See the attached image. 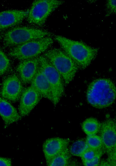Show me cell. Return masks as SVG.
Segmentation results:
<instances>
[{
  "mask_svg": "<svg viewBox=\"0 0 116 166\" xmlns=\"http://www.w3.org/2000/svg\"><path fill=\"white\" fill-rule=\"evenodd\" d=\"M54 38L79 69L83 70L86 68L97 55L98 48L89 46L82 42L60 35L55 36Z\"/></svg>",
  "mask_w": 116,
  "mask_h": 166,
  "instance_id": "obj_1",
  "label": "cell"
},
{
  "mask_svg": "<svg viewBox=\"0 0 116 166\" xmlns=\"http://www.w3.org/2000/svg\"><path fill=\"white\" fill-rule=\"evenodd\" d=\"M116 87L110 79L100 78L93 81L87 89V101L93 107L103 109L111 105L116 98Z\"/></svg>",
  "mask_w": 116,
  "mask_h": 166,
  "instance_id": "obj_2",
  "label": "cell"
},
{
  "mask_svg": "<svg viewBox=\"0 0 116 166\" xmlns=\"http://www.w3.org/2000/svg\"><path fill=\"white\" fill-rule=\"evenodd\" d=\"M43 55L60 75L64 86L73 80L79 69L73 61L62 49L54 48L46 50Z\"/></svg>",
  "mask_w": 116,
  "mask_h": 166,
  "instance_id": "obj_3",
  "label": "cell"
},
{
  "mask_svg": "<svg viewBox=\"0 0 116 166\" xmlns=\"http://www.w3.org/2000/svg\"><path fill=\"white\" fill-rule=\"evenodd\" d=\"M52 33L46 30L27 26L15 27L6 32L2 41L6 47H15L28 42L46 37Z\"/></svg>",
  "mask_w": 116,
  "mask_h": 166,
  "instance_id": "obj_4",
  "label": "cell"
},
{
  "mask_svg": "<svg viewBox=\"0 0 116 166\" xmlns=\"http://www.w3.org/2000/svg\"><path fill=\"white\" fill-rule=\"evenodd\" d=\"M51 37H46L32 40L13 47L8 54L16 59L22 61L38 56L52 44Z\"/></svg>",
  "mask_w": 116,
  "mask_h": 166,
  "instance_id": "obj_5",
  "label": "cell"
},
{
  "mask_svg": "<svg viewBox=\"0 0 116 166\" xmlns=\"http://www.w3.org/2000/svg\"><path fill=\"white\" fill-rule=\"evenodd\" d=\"M64 2L62 0H35L29 10L26 20L30 24L42 27L50 14Z\"/></svg>",
  "mask_w": 116,
  "mask_h": 166,
  "instance_id": "obj_6",
  "label": "cell"
},
{
  "mask_svg": "<svg viewBox=\"0 0 116 166\" xmlns=\"http://www.w3.org/2000/svg\"><path fill=\"white\" fill-rule=\"evenodd\" d=\"M40 65L50 86L52 101L55 106L64 93V85L59 73L43 55L39 56Z\"/></svg>",
  "mask_w": 116,
  "mask_h": 166,
  "instance_id": "obj_7",
  "label": "cell"
},
{
  "mask_svg": "<svg viewBox=\"0 0 116 166\" xmlns=\"http://www.w3.org/2000/svg\"><path fill=\"white\" fill-rule=\"evenodd\" d=\"M100 132L103 149L107 156L116 154V124L115 120L107 119L101 123Z\"/></svg>",
  "mask_w": 116,
  "mask_h": 166,
  "instance_id": "obj_8",
  "label": "cell"
},
{
  "mask_svg": "<svg viewBox=\"0 0 116 166\" xmlns=\"http://www.w3.org/2000/svg\"><path fill=\"white\" fill-rule=\"evenodd\" d=\"M22 84L17 74H13L8 76L3 82L1 96L9 102L13 103L17 102L24 89Z\"/></svg>",
  "mask_w": 116,
  "mask_h": 166,
  "instance_id": "obj_9",
  "label": "cell"
},
{
  "mask_svg": "<svg viewBox=\"0 0 116 166\" xmlns=\"http://www.w3.org/2000/svg\"><path fill=\"white\" fill-rule=\"evenodd\" d=\"M42 97L39 93L31 85L24 89L19 99L18 107L20 115L21 117L28 115Z\"/></svg>",
  "mask_w": 116,
  "mask_h": 166,
  "instance_id": "obj_10",
  "label": "cell"
},
{
  "mask_svg": "<svg viewBox=\"0 0 116 166\" xmlns=\"http://www.w3.org/2000/svg\"><path fill=\"white\" fill-rule=\"evenodd\" d=\"M39 66V56L21 61L17 66L16 71L22 84H26L30 82Z\"/></svg>",
  "mask_w": 116,
  "mask_h": 166,
  "instance_id": "obj_11",
  "label": "cell"
},
{
  "mask_svg": "<svg viewBox=\"0 0 116 166\" xmlns=\"http://www.w3.org/2000/svg\"><path fill=\"white\" fill-rule=\"evenodd\" d=\"M29 10H12L0 12V32L20 24L26 18Z\"/></svg>",
  "mask_w": 116,
  "mask_h": 166,
  "instance_id": "obj_12",
  "label": "cell"
},
{
  "mask_svg": "<svg viewBox=\"0 0 116 166\" xmlns=\"http://www.w3.org/2000/svg\"><path fill=\"white\" fill-rule=\"evenodd\" d=\"M70 142L68 139L59 137L46 139L42 145L43 151L46 163L68 147Z\"/></svg>",
  "mask_w": 116,
  "mask_h": 166,
  "instance_id": "obj_13",
  "label": "cell"
},
{
  "mask_svg": "<svg viewBox=\"0 0 116 166\" xmlns=\"http://www.w3.org/2000/svg\"><path fill=\"white\" fill-rule=\"evenodd\" d=\"M30 82V85L35 88L42 97L48 99L52 102V96L51 87L40 64L36 74Z\"/></svg>",
  "mask_w": 116,
  "mask_h": 166,
  "instance_id": "obj_14",
  "label": "cell"
},
{
  "mask_svg": "<svg viewBox=\"0 0 116 166\" xmlns=\"http://www.w3.org/2000/svg\"><path fill=\"white\" fill-rule=\"evenodd\" d=\"M0 116L5 127L20 120L22 117L16 108L0 95Z\"/></svg>",
  "mask_w": 116,
  "mask_h": 166,
  "instance_id": "obj_15",
  "label": "cell"
},
{
  "mask_svg": "<svg viewBox=\"0 0 116 166\" xmlns=\"http://www.w3.org/2000/svg\"><path fill=\"white\" fill-rule=\"evenodd\" d=\"M71 155L69 148H66L62 152L46 163L48 166H67L70 165Z\"/></svg>",
  "mask_w": 116,
  "mask_h": 166,
  "instance_id": "obj_16",
  "label": "cell"
},
{
  "mask_svg": "<svg viewBox=\"0 0 116 166\" xmlns=\"http://www.w3.org/2000/svg\"><path fill=\"white\" fill-rule=\"evenodd\" d=\"M101 123L96 119L90 117L86 119L82 123L83 131L87 135H95L99 131Z\"/></svg>",
  "mask_w": 116,
  "mask_h": 166,
  "instance_id": "obj_17",
  "label": "cell"
},
{
  "mask_svg": "<svg viewBox=\"0 0 116 166\" xmlns=\"http://www.w3.org/2000/svg\"><path fill=\"white\" fill-rule=\"evenodd\" d=\"M88 147L85 140L81 139L74 142L69 150L71 155L81 157Z\"/></svg>",
  "mask_w": 116,
  "mask_h": 166,
  "instance_id": "obj_18",
  "label": "cell"
},
{
  "mask_svg": "<svg viewBox=\"0 0 116 166\" xmlns=\"http://www.w3.org/2000/svg\"><path fill=\"white\" fill-rule=\"evenodd\" d=\"M85 141L88 148L96 150L103 149V143L100 136L96 134L87 135Z\"/></svg>",
  "mask_w": 116,
  "mask_h": 166,
  "instance_id": "obj_19",
  "label": "cell"
},
{
  "mask_svg": "<svg viewBox=\"0 0 116 166\" xmlns=\"http://www.w3.org/2000/svg\"><path fill=\"white\" fill-rule=\"evenodd\" d=\"M10 64V59L0 48V76L8 70Z\"/></svg>",
  "mask_w": 116,
  "mask_h": 166,
  "instance_id": "obj_20",
  "label": "cell"
},
{
  "mask_svg": "<svg viewBox=\"0 0 116 166\" xmlns=\"http://www.w3.org/2000/svg\"><path fill=\"white\" fill-rule=\"evenodd\" d=\"M103 149L96 150L88 147L83 153L81 157L82 163L90 161Z\"/></svg>",
  "mask_w": 116,
  "mask_h": 166,
  "instance_id": "obj_21",
  "label": "cell"
},
{
  "mask_svg": "<svg viewBox=\"0 0 116 166\" xmlns=\"http://www.w3.org/2000/svg\"><path fill=\"white\" fill-rule=\"evenodd\" d=\"M105 17H108L116 14V4L115 0L107 1L106 4Z\"/></svg>",
  "mask_w": 116,
  "mask_h": 166,
  "instance_id": "obj_22",
  "label": "cell"
},
{
  "mask_svg": "<svg viewBox=\"0 0 116 166\" xmlns=\"http://www.w3.org/2000/svg\"><path fill=\"white\" fill-rule=\"evenodd\" d=\"M104 153V150L101 151L92 160L87 162L82 163L85 166H97L99 165L100 158Z\"/></svg>",
  "mask_w": 116,
  "mask_h": 166,
  "instance_id": "obj_23",
  "label": "cell"
},
{
  "mask_svg": "<svg viewBox=\"0 0 116 166\" xmlns=\"http://www.w3.org/2000/svg\"><path fill=\"white\" fill-rule=\"evenodd\" d=\"M12 162L10 158L0 157V166H11Z\"/></svg>",
  "mask_w": 116,
  "mask_h": 166,
  "instance_id": "obj_24",
  "label": "cell"
},
{
  "mask_svg": "<svg viewBox=\"0 0 116 166\" xmlns=\"http://www.w3.org/2000/svg\"><path fill=\"white\" fill-rule=\"evenodd\" d=\"M99 166H110V164L106 160H103L100 162Z\"/></svg>",
  "mask_w": 116,
  "mask_h": 166,
  "instance_id": "obj_25",
  "label": "cell"
}]
</instances>
